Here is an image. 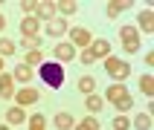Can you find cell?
<instances>
[{
    "label": "cell",
    "instance_id": "3",
    "mask_svg": "<svg viewBox=\"0 0 154 130\" xmlns=\"http://www.w3.org/2000/svg\"><path fill=\"white\" fill-rule=\"evenodd\" d=\"M119 38H122V49L125 52H140V46H143V41H140V32H137V26H122L119 29Z\"/></svg>",
    "mask_w": 154,
    "mask_h": 130
},
{
    "label": "cell",
    "instance_id": "16",
    "mask_svg": "<svg viewBox=\"0 0 154 130\" xmlns=\"http://www.w3.org/2000/svg\"><path fill=\"white\" fill-rule=\"evenodd\" d=\"M55 12H58V17L76 15V12H79V3H73V0H61V3H55Z\"/></svg>",
    "mask_w": 154,
    "mask_h": 130
},
{
    "label": "cell",
    "instance_id": "2",
    "mask_svg": "<svg viewBox=\"0 0 154 130\" xmlns=\"http://www.w3.org/2000/svg\"><path fill=\"white\" fill-rule=\"evenodd\" d=\"M105 72L111 78H116V81H125V78L131 75V64L122 58H113V55H108L105 58Z\"/></svg>",
    "mask_w": 154,
    "mask_h": 130
},
{
    "label": "cell",
    "instance_id": "7",
    "mask_svg": "<svg viewBox=\"0 0 154 130\" xmlns=\"http://www.w3.org/2000/svg\"><path fill=\"white\" fill-rule=\"evenodd\" d=\"M20 32H23V38H38V32H41V20H38L35 15L23 17V20H20Z\"/></svg>",
    "mask_w": 154,
    "mask_h": 130
},
{
    "label": "cell",
    "instance_id": "26",
    "mask_svg": "<svg viewBox=\"0 0 154 130\" xmlns=\"http://www.w3.org/2000/svg\"><path fill=\"white\" fill-rule=\"evenodd\" d=\"M140 90H143L146 95H154V78L151 75H143V78H140Z\"/></svg>",
    "mask_w": 154,
    "mask_h": 130
},
{
    "label": "cell",
    "instance_id": "31",
    "mask_svg": "<svg viewBox=\"0 0 154 130\" xmlns=\"http://www.w3.org/2000/svg\"><path fill=\"white\" fill-rule=\"evenodd\" d=\"M20 9L26 12V17H29V15H35V3H32V0H23V3H20Z\"/></svg>",
    "mask_w": 154,
    "mask_h": 130
},
{
    "label": "cell",
    "instance_id": "30",
    "mask_svg": "<svg viewBox=\"0 0 154 130\" xmlns=\"http://www.w3.org/2000/svg\"><path fill=\"white\" fill-rule=\"evenodd\" d=\"M79 61H82V64H93V52H90V49H82V55H79Z\"/></svg>",
    "mask_w": 154,
    "mask_h": 130
},
{
    "label": "cell",
    "instance_id": "20",
    "mask_svg": "<svg viewBox=\"0 0 154 130\" xmlns=\"http://www.w3.org/2000/svg\"><path fill=\"white\" fill-rule=\"evenodd\" d=\"M134 130H151V116L148 113H137L134 116Z\"/></svg>",
    "mask_w": 154,
    "mask_h": 130
},
{
    "label": "cell",
    "instance_id": "1",
    "mask_svg": "<svg viewBox=\"0 0 154 130\" xmlns=\"http://www.w3.org/2000/svg\"><path fill=\"white\" fill-rule=\"evenodd\" d=\"M38 72H41V81H44L47 87H52V90H58V87L64 84V67H61V64H55V61L41 64V67H38Z\"/></svg>",
    "mask_w": 154,
    "mask_h": 130
},
{
    "label": "cell",
    "instance_id": "11",
    "mask_svg": "<svg viewBox=\"0 0 154 130\" xmlns=\"http://www.w3.org/2000/svg\"><path fill=\"white\" fill-rule=\"evenodd\" d=\"M52 52H55V58H58V61H76V49H73L67 41H58Z\"/></svg>",
    "mask_w": 154,
    "mask_h": 130
},
{
    "label": "cell",
    "instance_id": "6",
    "mask_svg": "<svg viewBox=\"0 0 154 130\" xmlns=\"http://www.w3.org/2000/svg\"><path fill=\"white\" fill-rule=\"evenodd\" d=\"M87 49L93 52V58H96V61H105V58H108V55H111V43L105 41V38H93Z\"/></svg>",
    "mask_w": 154,
    "mask_h": 130
},
{
    "label": "cell",
    "instance_id": "10",
    "mask_svg": "<svg viewBox=\"0 0 154 130\" xmlns=\"http://www.w3.org/2000/svg\"><path fill=\"white\" fill-rule=\"evenodd\" d=\"M35 17L38 20H52V17H58V12H55V3H35Z\"/></svg>",
    "mask_w": 154,
    "mask_h": 130
},
{
    "label": "cell",
    "instance_id": "17",
    "mask_svg": "<svg viewBox=\"0 0 154 130\" xmlns=\"http://www.w3.org/2000/svg\"><path fill=\"white\" fill-rule=\"evenodd\" d=\"M12 78H15V81H32V67H26V64H17L15 67V72H12Z\"/></svg>",
    "mask_w": 154,
    "mask_h": 130
},
{
    "label": "cell",
    "instance_id": "34",
    "mask_svg": "<svg viewBox=\"0 0 154 130\" xmlns=\"http://www.w3.org/2000/svg\"><path fill=\"white\" fill-rule=\"evenodd\" d=\"M0 72H3V58H0Z\"/></svg>",
    "mask_w": 154,
    "mask_h": 130
},
{
    "label": "cell",
    "instance_id": "5",
    "mask_svg": "<svg viewBox=\"0 0 154 130\" xmlns=\"http://www.w3.org/2000/svg\"><path fill=\"white\" fill-rule=\"evenodd\" d=\"M38 90H32V87H23V90H17L15 93V104L17 107H29V104H38Z\"/></svg>",
    "mask_w": 154,
    "mask_h": 130
},
{
    "label": "cell",
    "instance_id": "24",
    "mask_svg": "<svg viewBox=\"0 0 154 130\" xmlns=\"http://www.w3.org/2000/svg\"><path fill=\"white\" fill-rule=\"evenodd\" d=\"M44 61V55H41V49H32V52H26V67H38V64H41Z\"/></svg>",
    "mask_w": 154,
    "mask_h": 130
},
{
    "label": "cell",
    "instance_id": "9",
    "mask_svg": "<svg viewBox=\"0 0 154 130\" xmlns=\"http://www.w3.org/2000/svg\"><path fill=\"white\" fill-rule=\"evenodd\" d=\"M137 23H140V29H137V32L151 35V32H154V12H151V9H143V12L137 15Z\"/></svg>",
    "mask_w": 154,
    "mask_h": 130
},
{
    "label": "cell",
    "instance_id": "32",
    "mask_svg": "<svg viewBox=\"0 0 154 130\" xmlns=\"http://www.w3.org/2000/svg\"><path fill=\"white\" fill-rule=\"evenodd\" d=\"M3 29H6V17L0 15V32H3Z\"/></svg>",
    "mask_w": 154,
    "mask_h": 130
},
{
    "label": "cell",
    "instance_id": "4",
    "mask_svg": "<svg viewBox=\"0 0 154 130\" xmlns=\"http://www.w3.org/2000/svg\"><path fill=\"white\" fill-rule=\"evenodd\" d=\"M70 46H73V49H76V46H82V49H87V46H90V41H93V35H90V29H85V26H73V29H70Z\"/></svg>",
    "mask_w": 154,
    "mask_h": 130
},
{
    "label": "cell",
    "instance_id": "22",
    "mask_svg": "<svg viewBox=\"0 0 154 130\" xmlns=\"http://www.w3.org/2000/svg\"><path fill=\"white\" fill-rule=\"evenodd\" d=\"M102 104H105V98H102V95H87L85 107H87L90 113H99V110H102Z\"/></svg>",
    "mask_w": 154,
    "mask_h": 130
},
{
    "label": "cell",
    "instance_id": "12",
    "mask_svg": "<svg viewBox=\"0 0 154 130\" xmlns=\"http://www.w3.org/2000/svg\"><path fill=\"white\" fill-rule=\"evenodd\" d=\"M15 95V78L9 72H0V98H12Z\"/></svg>",
    "mask_w": 154,
    "mask_h": 130
},
{
    "label": "cell",
    "instance_id": "25",
    "mask_svg": "<svg viewBox=\"0 0 154 130\" xmlns=\"http://www.w3.org/2000/svg\"><path fill=\"white\" fill-rule=\"evenodd\" d=\"M29 130H44V124H47V119H44L41 113H35V116H29Z\"/></svg>",
    "mask_w": 154,
    "mask_h": 130
},
{
    "label": "cell",
    "instance_id": "19",
    "mask_svg": "<svg viewBox=\"0 0 154 130\" xmlns=\"http://www.w3.org/2000/svg\"><path fill=\"white\" fill-rule=\"evenodd\" d=\"M73 124H76V119H73L70 113H58V116H55V127L58 130H73Z\"/></svg>",
    "mask_w": 154,
    "mask_h": 130
},
{
    "label": "cell",
    "instance_id": "13",
    "mask_svg": "<svg viewBox=\"0 0 154 130\" xmlns=\"http://www.w3.org/2000/svg\"><path fill=\"white\" fill-rule=\"evenodd\" d=\"M125 95H128V90H125V84H111V87H108V93H105V101L116 104V101H122Z\"/></svg>",
    "mask_w": 154,
    "mask_h": 130
},
{
    "label": "cell",
    "instance_id": "27",
    "mask_svg": "<svg viewBox=\"0 0 154 130\" xmlns=\"http://www.w3.org/2000/svg\"><path fill=\"white\" fill-rule=\"evenodd\" d=\"M113 130H131V119L128 116H116L113 119Z\"/></svg>",
    "mask_w": 154,
    "mask_h": 130
},
{
    "label": "cell",
    "instance_id": "15",
    "mask_svg": "<svg viewBox=\"0 0 154 130\" xmlns=\"http://www.w3.org/2000/svg\"><path fill=\"white\" fill-rule=\"evenodd\" d=\"M76 87H79V93H85V95H93V90H96V78H93V75H82Z\"/></svg>",
    "mask_w": 154,
    "mask_h": 130
},
{
    "label": "cell",
    "instance_id": "14",
    "mask_svg": "<svg viewBox=\"0 0 154 130\" xmlns=\"http://www.w3.org/2000/svg\"><path fill=\"white\" fill-rule=\"evenodd\" d=\"M20 121H26L23 107H9V110H6V124L12 127V124H20Z\"/></svg>",
    "mask_w": 154,
    "mask_h": 130
},
{
    "label": "cell",
    "instance_id": "8",
    "mask_svg": "<svg viewBox=\"0 0 154 130\" xmlns=\"http://www.w3.org/2000/svg\"><path fill=\"white\" fill-rule=\"evenodd\" d=\"M70 26L64 17H52V20H47V35H52V38H61V35H67Z\"/></svg>",
    "mask_w": 154,
    "mask_h": 130
},
{
    "label": "cell",
    "instance_id": "23",
    "mask_svg": "<svg viewBox=\"0 0 154 130\" xmlns=\"http://www.w3.org/2000/svg\"><path fill=\"white\" fill-rule=\"evenodd\" d=\"M15 41H9V38H0V58H3V55H15Z\"/></svg>",
    "mask_w": 154,
    "mask_h": 130
},
{
    "label": "cell",
    "instance_id": "18",
    "mask_svg": "<svg viewBox=\"0 0 154 130\" xmlns=\"http://www.w3.org/2000/svg\"><path fill=\"white\" fill-rule=\"evenodd\" d=\"M128 6H131V3H125V0H116V3H108V6H105V15H108V17H116V15H122V12H125Z\"/></svg>",
    "mask_w": 154,
    "mask_h": 130
},
{
    "label": "cell",
    "instance_id": "29",
    "mask_svg": "<svg viewBox=\"0 0 154 130\" xmlns=\"http://www.w3.org/2000/svg\"><path fill=\"white\" fill-rule=\"evenodd\" d=\"M131 107H134V98H131V95H125L122 101H116V110H119V113H128Z\"/></svg>",
    "mask_w": 154,
    "mask_h": 130
},
{
    "label": "cell",
    "instance_id": "21",
    "mask_svg": "<svg viewBox=\"0 0 154 130\" xmlns=\"http://www.w3.org/2000/svg\"><path fill=\"white\" fill-rule=\"evenodd\" d=\"M73 130H99V121H96L93 116H87V119L76 121V124H73Z\"/></svg>",
    "mask_w": 154,
    "mask_h": 130
},
{
    "label": "cell",
    "instance_id": "28",
    "mask_svg": "<svg viewBox=\"0 0 154 130\" xmlns=\"http://www.w3.org/2000/svg\"><path fill=\"white\" fill-rule=\"evenodd\" d=\"M20 46H26L29 52H32V49H41V38H23V41H20Z\"/></svg>",
    "mask_w": 154,
    "mask_h": 130
},
{
    "label": "cell",
    "instance_id": "33",
    "mask_svg": "<svg viewBox=\"0 0 154 130\" xmlns=\"http://www.w3.org/2000/svg\"><path fill=\"white\" fill-rule=\"evenodd\" d=\"M0 130H12V127H9V124H0Z\"/></svg>",
    "mask_w": 154,
    "mask_h": 130
}]
</instances>
